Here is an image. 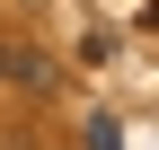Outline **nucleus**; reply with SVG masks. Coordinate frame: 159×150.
Returning <instances> with one entry per match:
<instances>
[{
    "mask_svg": "<svg viewBox=\"0 0 159 150\" xmlns=\"http://www.w3.org/2000/svg\"><path fill=\"white\" fill-rule=\"evenodd\" d=\"M0 80H18V88H44V80H53V62H44L35 44H0Z\"/></svg>",
    "mask_w": 159,
    "mask_h": 150,
    "instance_id": "nucleus-1",
    "label": "nucleus"
},
{
    "mask_svg": "<svg viewBox=\"0 0 159 150\" xmlns=\"http://www.w3.org/2000/svg\"><path fill=\"white\" fill-rule=\"evenodd\" d=\"M80 150H124V141H115V124H106V115H89V124H80Z\"/></svg>",
    "mask_w": 159,
    "mask_h": 150,
    "instance_id": "nucleus-2",
    "label": "nucleus"
}]
</instances>
